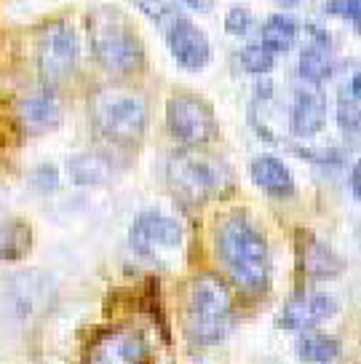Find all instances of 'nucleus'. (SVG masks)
Returning <instances> with one entry per match:
<instances>
[{"instance_id": "f257e3e1", "label": "nucleus", "mask_w": 361, "mask_h": 364, "mask_svg": "<svg viewBox=\"0 0 361 364\" xmlns=\"http://www.w3.org/2000/svg\"><path fill=\"white\" fill-rule=\"evenodd\" d=\"M217 255L230 282L252 295H260L271 284V247L257 223L247 212H230L217 223Z\"/></svg>"}, {"instance_id": "f03ea898", "label": "nucleus", "mask_w": 361, "mask_h": 364, "mask_svg": "<svg viewBox=\"0 0 361 364\" xmlns=\"http://www.w3.org/2000/svg\"><path fill=\"white\" fill-rule=\"evenodd\" d=\"M182 327L193 346H215L233 327V292L222 276L198 273L182 295Z\"/></svg>"}, {"instance_id": "7ed1b4c3", "label": "nucleus", "mask_w": 361, "mask_h": 364, "mask_svg": "<svg viewBox=\"0 0 361 364\" xmlns=\"http://www.w3.org/2000/svg\"><path fill=\"white\" fill-rule=\"evenodd\" d=\"M86 30L91 54L107 73L134 75L145 68V46L121 9L97 6L89 14Z\"/></svg>"}, {"instance_id": "20e7f679", "label": "nucleus", "mask_w": 361, "mask_h": 364, "mask_svg": "<svg viewBox=\"0 0 361 364\" xmlns=\"http://www.w3.org/2000/svg\"><path fill=\"white\" fill-rule=\"evenodd\" d=\"M89 115L97 134L115 145H139L147 132V100L126 83H104L89 97Z\"/></svg>"}, {"instance_id": "39448f33", "label": "nucleus", "mask_w": 361, "mask_h": 364, "mask_svg": "<svg viewBox=\"0 0 361 364\" xmlns=\"http://www.w3.org/2000/svg\"><path fill=\"white\" fill-rule=\"evenodd\" d=\"M166 182L185 204H206L233 188L225 164L198 148L174 150L166 161Z\"/></svg>"}, {"instance_id": "423d86ee", "label": "nucleus", "mask_w": 361, "mask_h": 364, "mask_svg": "<svg viewBox=\"0 0 361 364\" xmlns=\"http://www.w3.org/2000/svg\"><path fill=\"white\" fill-rule=\"evenodd\" d=\"M38 75L45 89H59L78 68V35L65 19H51L38 30L35 41Z\"/></svg>"}, {"instance_id": "0eeeda50", "label": "nucleus", "mask_w": 361, "mask_h": 364, "mask_svg": "<svg viewBox=\"0 0 361 364\" xmlns=\"http://www.w3.org/2000/svg\"><path fill=\"white\" fill-rule=\"evenodd\" d=\"M185 230L174 217L163 215L158 209L139 212L129 230V244L142 260L166 268L171 257L182 250Z\"/></svg>"}, {"instance_id": "6e6552de", "label": "nucleus", "mask_w": 361, "mask_h": 364, "mask_svg": "<svg viewBox=\"0 0 361 364\" xmlns=\"http://www.w3.org/2000/svg\"><path fill=\"white\" fill-rule=\"evenodd\" d=\"M166 126L185 148H201L217 134L215 110L195 94H174L166 102Z\"/></svg>"}, {"instance_id": "1a4fd4ad", "label": "nucleus", "mask_w": 361, "mask_h": 364, "mask_svg": "<svg viewBox=\"0 0 361 364\" xmlns=\"http://www.w3.org/2000/svg\"><path fill=\"white\" fill-rule=\"evenodd\" d=\"M150 343L139 330L115 327L99 332L86 351V364H147Z\"/></svg>"}, {"instance_id": "9d476101", "label": "nucleus", "mask_w": 361, "mask_h": 364, "mask_svg": "<svg viewBox=\"0 0 361 364\" xmlns=\"http://www.w3.org/2000/svg\"><path fill=\"white\" fill-rule=\"evenodd\" d=\"M166 46H169L171 57L188 73H198L212 62V43L203 30H198L190 19H174L166 27Z\"/></svg>"}, {"instance_id": "9b49d317", "label": "nucleus", "mask_w": 361, "mask_h": 364, "mask_svg": "<svg viewBox=\"0 0 361 364\" xmlns=\"http://www.w3.org/2000/svg\"><path fill=\"white\" fill-rule=\"evenodd\" d=\"M338 300L327 292H308V295L292 297L286 306L281 308L279 316V327L292 332H305V330H318L324 321L338 316Z\"/></svg>"}, {"instance_id": "f8f14e48", "label": "nucleus", "mask_w": 361, "mask_h": 364, "mask_svg": "<svg viewBox=\"0 0 361 364\" xmlns=\"http://www.w3.org/2000/svg\"><path fill=\"white\" fill-rule=\"evenodd\" d=\"M19 118L30 134H48L62 121V105H59L54 89H41L27 94L19 102Z\"/></svg>"}, {"instance_id": "ddd939ff", "label": "nucleus", "mask_w": 361, "mask_h": 364, "mask_svg": "<svg viewBox=\"0 0 361 364\" xmlns=\"http://www.w3.org/2000/svg\"><path fill=\"white\" fill-rule=\"evenodd\" d=\"M68 174L75 185L94 188V185H107L118 174V164L110 153L102 150H83L68 159Z\"/></svg>"}, {"instance_id": "4468645a", "label": "nucleus", "mask_w": 361, "mask_h": 364, "mask_svg": "<svg viewBox=\"0 0 361 364\" xmlns=\"http://www.w3.org/2000/svg\"><path fill=\"white\" fill-rule=\"evenodd\" d=\"M327 121V100L318 89H300L294 94L289 129L297 136H316Z\"/></svg>"}, {"instance_id": "2eb2a0df", "label": "nucleus", "mask_w": 361, "mask_h": 364, "mask_svg": "<svg viewBox=\"0 0 361 364\" xmlns=\"http://www.w3.org/2000/svg\"><path fill=\"white\" fill-rule=\"evenodd\" d=\"M311 33H313V43L305 46L303 51H300V59H297V75L303 83L308 86H318V83H324L335 75V59H332V43H329L324 33L318 30L316 24L311 27Z\"/></svg>"}, {"instance_id": "dca6fc26", "label": "nucleus", "mask_w": 361, "mask_h": 364, "mask_svg": "<svg viewBox=\"0 0 361 364\" xmlns=\"http://www.w3.org/2000/svg\"><path fill=\"white\" fill-rule=\"evenodd\" d=\"M300 265H303L305 276L313 282L338 279L340 273L345 271V260L316 236H305L303 247H300Z\"/></svg>"}, {"instance_id": "f3484780", "label": "nucleus", "mask_w": 361, "mask_h": 364, "mask_svg": "<svg viewBox=\"0 0 361 364\" xmlns=\"http://www.w3.org/2000/svg\"><path fill=\"white\" fill-rule=\"evenodd\" d=\"M249 174L257 188H262L273 198H289L294 196V177L286 164L276 156H257L249 164Z\"/></svg>"}, {"instance_id": "a211bd4d", "label": "nucleus", "mask_w": 361, "mask_h": 364, "mask_svg": "<svg viewBox=\"0 0 361 364\" xmlns=\"http://www.w3.org/2000/svg\"><path fill=\"white\" fill-rule=\"evenodd\" d=\"M297 359L303 364H332L340 359L343 353V343L332 335H324V332H313L305 330L300 338H297Z\"/></svg>"}, {"instance_id": "6ab92c4d", "label": "nucleus", "mask_w": 361, "mask_h": 364, "mask_svg": "<svg viewBox=\"0 0 361 364\" xmlns=\"http://www.w3.org/2000/svg\"><path fill=\"white\" fill-rule=\"evenodd\" d=\"M297 35H300V24L289 14H273L268 22L262 24L260 30V43L265 48H271L273 54H284L297 43Z\"/></svg>"}, {"instance_id": "aec40b11", "label": "nucleus", "mask_w": 361, "mask_h": 364, "mask_svg": "<svg viewBox=\"0 0 361 364\" xmlns=\"http://www.w3.org/2000/svg\"><path fill=\"white\" fill-rule=\"evenodd\" d=\"M33 247V230L24 220L0 223V262L22 260Z\"/></svg>"}, {"instance_id": "412c9836", "label": "nucleus", "mask_w": 361, "mask_h": 364, "mask_svg": "<svg viewBox=\"0 0 361 364\" xmlns=\"http://www.w3.org/2000/svg\"><path fill=\"white\" fill-rule=\"evenodd\" d=\"M361 73L353 70L348 83L340 89L338 97V124L345 134H356L361 126V89H359Z\"/></svg>"}, {"instance_id": "4be33fe9", "label": "nucleus", "mask_w": 361, "mask_h": 364, "mask_svg": "<svg viewBox=\"0 0 361 364\" xmlns=\"http://www.w3.org/2000/svg\"><path fill=\"white\" fill-rule=\"evenodd\" d=\"M48 282V276L43 273H22L16 276L11 284V295L16 300V308L24 311H43V292H54V284L43 289V284Z\"/></svg>"}, {"instance_id": "5701e85b", "label": "nucleus", "mask_w": 361, "mask_h": 364, "mask_svg": "<svg viewBox=\"0 0 361 364\" xmlns=\"http://www.w3.org/2000/svg\"><path fill=\"white\" fill-rule=\"evenodd\" d=\"M131 3L145 14L150 22L161 24V27H169L174 19L182 16L180 0H131Z\"/></svg>"}, {"instance_id": "b1692460", "label": "nucleus", "mask_w": 361, "mask_h": 364, "mask_svg": "<svg viewBox=\"0 0 361 364\" xmlns=\"http://www.w3.org/2000/svg\"><path fill=\"white\" fill-rule=\"evenodd\" d=\"M276 57L271 48H265L262 43H252L241 51V68L252 73V75H268L276 68Z\"/></svg>"}, {"instance_id": "393cba45", "label": "nucleus", "mask_w": 361, "mask_h": 364, "mask_svg": "<svg viewBox=\"0 0 361 364\" xmlns=\"http://www.w3.org/2000/svg\"><path fill=\"white\" fill-rule=\"evenodd\" d=\"M30 185H33L38 193H54L59 188V169L54 164H41L30 174Z\"/></svg>"}, {"instance_id": "a878e982", "label": "nucleus", "mask_w": 361, "mask_h": 364, "mask_svg": "<svg viewBox=\"0 0 361 364\" xmlns=\"http://www.w3.org/2000/svg\"><path fill=\"white\" fill-rule=\"evenodd\" d=\"M252 24H254V16H252V11H249V9H244V6H233V9L227 11V16H225V33L236 35V38H244V35H249Z\"/></svg>"}, {"instance_id": "bb28decb", "label": "nucleus", "mask_w": 361, "mask_h": 364, "mask_svg": "<svg viewBox=\"0 0 361 364\" xmlns=\"http://www.w3.org/2000/svg\"><path fill=\"white\" fill-rule=\"evenodd\" d=\"M327 14L343 16V19H348V22L359 24L361 3L359 0H327Z\"/></svg>"}, {"instance_id": "cd10ccee", "label": "nucleus", "mask_w": 361, "mask_h": 364, "mask_svg": "<svg viewBox=\"0 0 361 364\" xmlns=\"http://www.w3.org/2000/svg\"><path fill=\"white\" fill-rule=\"evenodd\" d=\"M190 11H198V14H209L215 9V0H182Z\"/></svg>"}, {"instance_id": "c85d7f7f", "label": "nucleus", "mask_w": 361, "mask_h": 364, "mask_svg": "<svg viewBox=\"0 0 361 364\" xmlns=\"http://www.w3.org/2000/svg\"><path fill=\"white\" fill-rule=\"evenodd\" d=\"M350 191H353V196L359 198V164H356L353 171H350Z\"/></svg>"}, {"instance_id": "c756f323", "label": "nucleus", "mask_w": 361, "mask_h": 364, "mask_svg": "<svg viewBox=\"0 0 361 364\" xmlns=\"http://www.w3.org/2000/svg\"><path fill=\"white\" fill-rule=\"evenodd\" d=\"M276 3H279L281 9H294V6L300 3V0H276Z\"/></svg>"}]
</instances>
